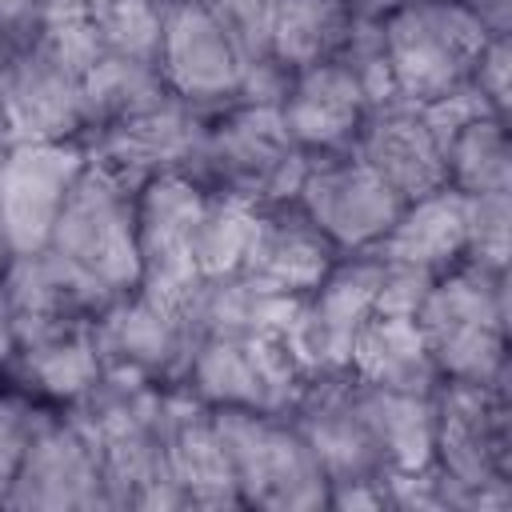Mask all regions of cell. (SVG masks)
I'll use <instances>...</instances> for the list:
<instances>
[{
	"mask_svg": "<svg viewBox=\"0 0 512 512\" xmlns=\"http://www.w3.org/2000/svg\"><path fill=\"white\" fill-rule=\"evenodd\" d=\"M0 156H4V148H0Z\"/></svg>",
	"mask_w": 512,
	"mask_h": 512,
	"instance_id": "ee69618b",
	"label": "cell"
},
{
	"mask_svg": "<svg viewBox=\"0 0 512 512\" xmlns=\"http://www.w3.org/2000/svg\"><path fill=\"white\" fill-rule=\"evenodd\" d=\"M468 84L488 100L492 112L508 116V92H512V32H492L472 64Z\"/></svg>",
	"mask_w": 512,
	"mask_h": 512,
	"instance_id": "e575fe53",
	"label": "cell"
},
{
	"mask_svg": "<svg viewBox=\"0 0 512 512\" xmlns=\"http://www.w3.org/2000/svg\"><path fill=\"white\" fill-rule=\"evenodd\" d=\"M28 40H32V36H24V32H12V28H4V24H0V96H4V88L12 84V76H16L20 60H24V48H28Z\"/></svg>",
	"mask_w": 512,
	"mask_h": 512,
	"instance_id": "8d00e7d4",
	"label": "cell"
},
{
	"mask_svg": "<svg viewBox=\"0 0 512 512\" xmlns=\"http://www.w3.org/2000/svg\"><path fill=\"white\" fill-rule=\"evenodd\" d=\"M168 4L172 0H88L84 20H88L100 52L156 64Z\"/></svg>",
	"mask_w": 512,
	"mask_h": 512,
	"instance_id": "f546056e",
	"label": "cell"
},
{
	"mask_svg": "<svg viewBox=\"0 0 512 512\" xmlns=\"http://www.w3.org/2000/svg\"><path fill=\"white\" fill-rule=\"evenodd\" d=\"M336 260L340 248L308 220V212L296 200H276L256 208L252 244L240 268L280 292L304 296L332 272Z\"/></svg>",
	"mask_w": 512,
	"mask_h": 512,
	"instance_id": "ffe728a7",
	"label": "cell"
},
{
	"mask_svg": "<svg viewBox=\"0 0 512 512\" xmlns=\"http://www.w3.org/2000/svg\"><path fill=\"white\" fill-rule=\"evenodd\" d=\"M300 296L264 284L260 276L236 268L224 276H208L184 304L192 344L204 336H276L284 340L296 320Z\"/></svg>",
	"mask_w": 512,
	"mask_h": 512,
	"instance_id": "7402d4cb",
	"label": "cell"
},
{
	"mask_svg": "<svg viewBox=\"0 0 512 512\" xmlns=\"http://www.w3.org/2000/svg\"><path fill=\"white\" fill-rule=\"evenodd\" d=\"M164 448H168V472L180 484L188 508H244L232 484V468L212 408H204L180 384H168Z\"/></svg>",
	"mask_w": 512,
	"mask_h": 512,
	"instance_id": "44dd1931",
	"label": "cell"
},
{
	"mask_svg": "<svg viewBox=\"0 0 512 512\" xmlns=\"http://www.w3.org/2000/svg\"><path fill=\"white\" fill-rule=\"evenodd\" d=\"M84 96H88V132L112 120H124L132 112H144L160 100H168V84L160 80L156 64L100 52L96 64L84 76Z\"/></svg>",
	"mask_w": 512,
	"mask_h": 512,
	"instance_id": "f1b7e54d",
	"label": "cell"
},
{
	"mask_svg": "<svg viewBox=\"0 0 512 512\" xmlns=\"http://www.w3.org/2000/svg\"><path fill=\"white\" fill-rule=\"evenodd\" d=\"M0 376L48 408L80 404L104 376V364H100V352L92 340V324L20 340L12 360L0 368Z\"/></svg>",
	"mask_w": 512,
	"mask_h": 512,
	"instance_id": "603a6c76",
	"label": "cell"
},
{
	"mask_svg": "<svg viewBox=\"0 0 512 512\" xmlns=\"http://www.w3.org/2000/svg\"><path fill=\"white\" fill-rule=\"evenodd\" d=\"M292 424L308 440L312 456L320 460L328 488L352 484V480H384V460L372 440V428L360 408L356 380L348 372L340 376H312L304 392L292 404Z\"/></svg>",
	"mask_w": 512,
	"mask_h": 512,
	"instance_id": "e0dca14e",
	"label": "cell"
},
{
	"mask_svg": "<svg viewBox=\"0 0 512 512\" xmlns=\"http://www.w3.org/2000/svg\"><path fill=\"white\" fill-rule=\"evenodd\" d=\"M336 60L360 80V88H364V96H368L372 104L396 100V96H392V72H388V52H384V24H380V16L356 12L352 32H348L344 48L336 52Z\"/></svg>",
	"mask_w": 512,
	"mask_h": 512,
	"instance_id": "1f68e13d",
	"label": "cell"
},
{
	"mask_svg": "<svg viewBox=\"0 0 512 512\" xmlns=\"http://www.w3.org/2000/svg\"><path fill=\"white\" fill-rule=\"evenodd\" d=\"M512 256V192H488V196H468V248L464 260L508 272Z\"/></svg>",
	"mask_w": 512,
	"mask_h": 512,
	"instance_id": "4dcf8cb0",
	"label": "cell"
},
{
	"mask_svg": "<svg viewBox=\"0 0 512 512\" xmlns=\"http://www.w3.org/2000/svg\"><path fill=\"white\" fill-rule=\"evenodd\" d=\"M136 192L108 168L92 164L72 184L48 248L100 280L112 296L140 288V240H136Z\"/></svg>",
	"mask_w": 512,
	"mask_h": 512,
	"instance_id": "52a82bcc",
	"label": "cell"
},
{
	"mask_svg": "<svg viewBox=\"0 0 512 512\" xmlns=\"http://www.w3.org/2000/svg\"><path fill=\"white\" fill-rule=\"evenodd\" d=\"M352 156L364 160L404 200L444 188V144L436 140L420 104L408 100L372 104L352 140Z\"/></svg>",
	"mask_w": 512,
	"mask_h": 512,
	"instance_id": "ac0fdd59",
	"label": "cell"
},
{
	"mask_svg": "<svg viewBox=\"0 0 512 512\" xmlns=\"http://www.w3.org/2000/svg\"><path fill=\"white\" fill-rule=\"evenodd\" d=\"M0 284L12 304L16 344L64 328H84L112 300V292L100 280H92L84 268L64 260L56 248L12 252L0 272Z\"/></svg>",
	"mask_w": 512,
	"mask_h": 512,
	"instance_id": "2e32d148",
	"label": "cell"
},
{
	"mask_svg": "<svg viewBox=\"0 0 512 512\" xmlns=\"http://www.w3.org/2000/svg\"><path fill=\"white\" fill-rule=\"evenodd\" d=\"M292 200L340 248V256L372 252L404 208V196H396L364 160H356L352 148L308 156Z\"/></svg>",
	"mask_w": 512,
	"mask_h": 512,
	"instance_id": "8fae6325",
	"label": "cell"
},
{
	"mask_svg": "<svg viewBox=\"0 0 512 512\" xmlns=\"http://www.w3.org/2000/svg\"><path fill=\"white\" fill-rule=\"evenodd\" d=\"M508 380L472 384L440 380L432 468L448 508H508L512 504V400Z\"/></svg>",
	"mask_w": 512,
	"mask_h": 512,
	"instance_id": "6da1fadb",
	"label": "cell"
},
{
	"mask_svg": "<svg viewBox=\"0 0 512 512\" xmlns=\"http://www.w3.org/2000/svg\"><path fill=\"white\" fill-rule=\"evenodd\" d=\"M232 484L244 508L316 512L328 508V476L292 416L212 408Z\"/></svg>",
	"mask_w": 512,
	"mask_h": 512,
	"instance_id": "5b68a950",
	"label": "cell"
},
{
	"mask_svg": "<svg viewBox=\"0 0 512 512\" xmlns=\"http://www.w3.org/2000/svg\"><path fill=\"white\" fill-rule=\"evenodd\" d=\"M348 376L372 388L388 392H436L440 388V368L424 344V332L416 316H392V312H372L368 324L356 336Z\"/></svg>",
	"mask_w": 512,
	"mask_h": 512,
	"instance_id": "d4e9b609",
	"label": "cell"
},
{
	"mask_svg": "<svg viewBox=\"0 0 512 512\" xmlns=\"http://www.w3.org/2000/svg\"><path fill=\"white\" fill-rule=\"evenodd\" d=\"M88 168L84 140H16L0 156V240L8 252L48 248L52 224Z\"/></svg>",
	"mask_w": 512,
	"mask_h": 512,
	"instance_id": "5bb4252c",
	"label": "cell"
},
{
	"mask_svg": "<svg viewBox=\"0 0 512 512\" xmlns=\"http://www.w3.org/2000/svg\"><path fill=\"white\" fill-rule=\"evenodd\" d=\"M392 96L432 104L468 84L472 64L492 36L464 0H420L380 16Z\"/></svg>",
	"mask_w": 512,
	"mask_h": 512,
	"instance_id": "8992f818",
	"label": "cell"
},
{
	"mask_svg": "<svg viewBox=\"0 0 512 512\" xmlns=\"http://www.w3.org/2000/svg\"><path fill=\"white\" fill-rule=\"evenodd\" d=\"M12 136H8V120H4V108H0V148H8Z\"/></svg>",
	"mask_w": 512,
	"mask_h": 512,
	"instance_id": "b9f144b4",
	"label": "cell"
},
{
	"mask_svg": "<svg viewBox=\"0 0 512 512\" xmlns=\"http://www.w3.org/2000/svg\"><path fill=\"white\" fill-rule=\"evenodd\" d=\"M12 352H16V320H12V304L0 284V368L12 360Z\"/></svg>",
	"mask_w": 512,
	"mask_h": 512,
	"instance_id": "f35d334b",
	"label": "cell"
},
{
	"mask_svg": "<svg viewBox=\"0 0 512 512\" xmlns=\"http://www.w3.org/2000/svg\"><path fill=\"white\" fill-rule=\"evenodd\" d=\"M216 24L228 32L244 64L268 60V36H272V12L276 0H204Z\"/></svg>",
	"mask_w": 512,
	"mask_h": 512,
	"instance_id": "836d02e7",
	"label": "cell"
},
{
	"mask_svg": "<svg viewBox=\"0 0 512 512\" xmlns=\"http://www.w3.org/2000/svg\"><path fill=\"white\" fill-rule=\"evenodd\" d=\"M84 8H88V0H40V24L76 20V16H84Z\"/></svg>",
	"mask_w": 512,
	"mask_h": 512,
	"instance_id": "ab89813d",
	"label": "cell"
},
{
	"mask_svg": "<svg viewBox=\"0 0 512 512\" xmlns=\"http://www.w3.org/2000/svg\"><path fill=\"white\" fill-rule=\"evenodd\" d=\"M8 256H12V252H8V244L0 240V272H4V264H8Z\"/></svg>",
	"mask_w": 512,
	"mask_h": 512,
	"instance_id": "7bdbcfd3",
	"label": "cell"
},
{
	"mask_svg": "<svg viewBox=\"0 0 512 512\" xmlns=\"http://www.w3.org/2000/svg\"><path fill=\"white\" fill-rule=\"evenodd\" d=\"M408 4H420V0H356V12H364V16H388V12L408 8Z\"/></svg>",
	"mask_w": 512,
	"mask_h": 512,
	"instance_id": "60d3db41",
	"label": "cell"
},
{
	"mask_svg": "<svg viewBox=\"0 0 512 512\" xmlns=\"http://www.w3.org/2000/svg\"><path fill=\"white\" fill-rule=\"evenodd\" d=\"M96 56H100V44L84 16L48 20L32 32L20 68L0 96L12 144L88 136L84 76L96 64Z\"/></svg>",
	"mask_w": 512,
	"mask_h": 512,
	"instance_id": "277c9868",
	"label": "cell"
},
{
	"mask_svg": "<svg viewBox=\"0 0 512 512\" xmlns=\"http://www.w3.org/2000/svg\"><path fill=\"white\" fill-rule=\"evenodd\" d=\"M432 272L412 268V264H396V260H380V292H376V312H392V316H416L428 288H432Z\"/></svg>",
	"mask_w": 512,
	"mask_h": 512,
	"instance_id": "d590c367",
	"label": "cell"
},
{
	"mask_svg": "<svg viewBox=\"0 0 512 512\" xmlns=\"http://www.w3.org/2000/svg\"><path fill=\"white\" fill-rule=\"evenodd\" d=\"M352 20L356 0H276L268 56L288 72L332 60L348 40Z\"/></svg>",
	"mask_w": 512,
	"mask_h": 512,
	"instance_id": "4316f807",
	"label": "cell"
},
{
	"mask_svg": "<svg viewBox=\"0 0 512 512\" xmlns=\"http://www.w3.org/2000/svg\"><path fill=\"white\" fill-rule=\"evenodd\" d=\"M376 292H380V256L348 252L312 292L300 296L284 344L308 380L348 372L356 336L376 312Z\"/></svg>",
	"mask_w": 512,
	"mask_h": 512,
	"instance_id": "9c48e42d",
	"label": "cell"
},
{
	"mask_svg": "<svg viewBox=\"0 0 512 512\" xmlns=\"http://www.w3.org/2000/svg\"><path fill=\"white\" fill-rule=\"evenodd\" d=\"M92 340L108 376L144 384H180L192 356V328L184 308L144 288L112 296L92 320Z\"/></svg>",
	"mask_w": 512,
	"mask_h": 512,
	"instance_id": "7c38bea8",
	"label": "cell"
},
{
	"mask_svg": "<svg viewBox=\"0 0 512 512\" xmlns=\"http://www.w3.org/2000/svg\"><path fill=\"white\" fill-rule=\"evenodd\" d=\"M356 380V376H352ZM360 408L372 428V440L380 448L384 472H420L432 464L436 444V392H388L360 384Z\"/></svg>",
	"mask_w": 512,
	"mask_h": 512,
	"instance_id": "484cf974",
	"label": "cell"
},
{
	"mask_svg": "<svg viewBox=\"0 0 512 512\" xmlns=\"http://www.w3.org/2000/svg\"><path fill=\"white\" fill-rule=\"evenodd\" d=\"M4 508H112L100 448L68 408H52L36 424Z\"/></svg>",
	"mask_w": 512,
	"mask_h": 512,
	"instance_id": "4fadbf2b",
	"label": "cell"
},
{
	"mask_svg": "<svg viewBox=\"0 0 512 512\" xmlns=\"http://www.w3.org/2000/svg\"><path fill=\"white\" fill-rule=\"evenodd\" d=\"M204 204H208V188H200L180 172H160L136 192L140 288L180 308L204 280L196 264Z\"/></svg>",
	"mask_w": 512,
	"mask_h": 512,
	"instance_id": "30bf717a",
	"label": "cell"
},
{
	"mask_svg": "<svg viewBox=\"0 0 512 512\" xmlns=\"http://www.w3.org/2000/svg\"><path fill=\"white\" fill-rule=\"evenodd\" d=\"M52 408L32 400L28 392H20L12 380L0 376V504H4V492L16 476V464L36 432V424L48 416Z\"/></svg>",
	"mask_w": 512,
	"mask_h": 512,
	"instance_id": "d6a6232c",
	"label": "cell"
},
{
	"mask_svg": "<svg viewBox=\"0 0 512 512\" xmlns=\"http://www.w3.org/2000/svg\"><path fill=\"white\" fill-rule=\"evenodd\" d=\"M244 56L228 40V32L216 24L204 0H172L160 48H156V72L168 84L172 96L184 104L212 112L228 100H236L244 84Z\"/></svg>",
	"mask_w": 512,
	"mask_h": 512,
	"instance_id": "9a60e30c",
	"label": "cell"
},
{
	"mask_svg": "<svg viewBox=\"0 0 512 512\" xmlns=\"http://www.w3.org/2000/svg\"><path fill=\"white\" fill-rule=\"evenodd\" d=\"M444 184L464 196L512 192V144L508 116L484 112L456 128L444 144Z\"/></svg>",
	"mask_w": 512,
	"mask_h": 512,
	"instance_id": "83f0119b",
	"label": "cell"
},
{
	"mask_svg": "<svg viewBox=\"0 0 512 512\" xmlns=\"http://www.w3.org/2000/svg\"><path fill=\"white\" fill-rule=\"evenodd\" d=\"M308 376L276 336H204L192 344L180 388L204 408L288 416Z\"/></svg>",
	"mask_w": 512,
	"mask_h": 512,
	"instance_id": "ba28073f",
	"label": "cell"
},
{
	"mask_svg": "<svg viewBox=\"0 0 512 512\" xmlns=\"http://www.w3.org/2000/svg\"><path fill=\"white\" fill-rule=\"evenodd\" d=\"M304 164L308 152L292 144L276 104L228 100L204 112L188 180H196L216 196L276 204L296 196Z\"/></svg>",
	"mask_w": 512,
	"mask_h": 512,
	"instance_id": "7a4b0ae2",
	"label": "cell"
},
{
	"mask_svg": "<svg viewBox=\"0 0 512 512\" xmlns=\"http://www.w3.org/2000/svg\"><path fill=\"white\" fill-rule=\"evenodd\" d=\"M508 272L452 264L440 272L416 312L440 380L492 384L508 376Z\"/></svg>",
	"mask_w": 512,
	"mask_h": 512,
	"instance_id": "3957f363",
	"label": "cell"
},
{
	"mask_svg": "<svg viewBox=\"0 0 512 512\" xmlns=\"http://www.w3.org/2000/svg\"><path fill=\"white\" fill-rule=\"evenodd\" d=\"M464 248H468V196L444 184L416 200H404L400 216L372 252L380 260L412 264L440 276L464 260Z\"/></svg>",
	"mask_w": 512,
	"mask_h": 512,
	"instance_id": "cb8c5ba5",
	"label": "cell"
},
{
	"mask_svg": "<svg viewBox=\"0 0 512 512\" xmlns=\"http://www.w3.org/2000/svg\"><path fill=\"white\" fill-rule=\"evenodd\" d=\"M0 24L32 36L40 28V0H0Z\"/></svg>",
	"mask_w": 512,
	"mask_h": 512,
	"instance_id": "74e56055",
	"label": "cell"
},
{
	"mask_svg": "<svg viewBox=\"0 0 512 512\" xmlns=\"http://www.w3.org/2000/svg\"><path fill=\"white\" fill-rule=\"evenodd\" d=\"M276 108H280V120L292 144L308 156H320V152L352 148L372 100L364 96L360 80L332 56V60L292 72Z\"/></svg>",
	"mask_w": 512,
	"mask_h": 512,
	"instance_id": "d6986e66",
	"label": "cell"
}]
</instances>
